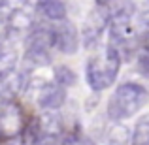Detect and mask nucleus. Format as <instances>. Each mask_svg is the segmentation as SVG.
<instances>
[{"label": "nucleus", "mask_w": 149, "mask_h": 145, "mask_svg": "<svg viewBox=\"0 0 149 145\" xmlns=\"http://www.w3.org/2000/svg\"><path fill=\"white\" fill-rule=\"evenodd\" d=\"M127 142H128L127 126L115 124V126H111L108 132H106L104 139H102V145H127Z\"/></svg>", "instance_id": "14"}, {"label": "nucleus", "mask_w": 149, "mask_h": 145, "mask_svg": "<svg viewBox=\"0 0 149 145\" xmlns=\"http://www.w3.org/2000/svg\"><path fill=\"white\" fill-rule=\"evenodd\" d=\"M38 11L49 21H62L66 19V6L62 0H38Z\"/></svg>", "instance_id": "13"}, {"label": "nucleus", "mask_w": 149, "mask_h": 145, "mask_svg": "<svg viewBox=\"0 0 149 145\" xmlns=\"http://www.w3.org/2000/svg\"><path fill=\"white\" fill-rule=\"evenodd\" d=\"M23 76L21 74H11L4 81H0V104L13 102V98L21 92L23 89Z\"/></svg>", "instance_id": "11"}, {"label": "nucleus", "mask_w": 149, "mask_h": 145, "mask_svg": "<svg viewBox=\"0 0 149 145\" xmlns=\"http://www.w3.org/2000/svg\"><path fill=\"white\" fill-rule=\"evenodd\" d=\"M49 32H51V40H53V47H57L64 55L77 53L79 34H77V28L74 26V23H70L68 19L55 21V25L49 28Z\"/></svg>", "instance_id": "6"}, {"label": "nucleus", "mask_w": 149, "mask_h": 145, "mask_svg": "<svg viewBox=\"0 0 149 145\" xmlns=\"http://www.w3.org/2000/svg\"><path fill=\"white\" fill-rule=\"evenodd\" d=\"M149 102V91L140 83H123L113 91L108 102V115L119 123L138 113Z\"/></svg>", "instance_id": "1"}, {"label": "nucleus", "mask_w": 149, "mask_h": 145, "mask_svg": "<svg viewBox=\"0 0 149 145\" xmlns=\"http://www.w3.org/2000/svg\"><path fill=\"white\" fill-rule=\"evenodd\" d=\"M109 17H111V11H109L108 6H98L96 10L91 11V15L87 17L83 26V44L87 47H91L98 42V38L102 36L104 28L109 23Z\"/></svg>", "instance_id": "7"}, {"label": "nucleus", "mask_w": 149, "mask_h": 145, "mask_svg": "<svg viewBox=\"0 0 149 145\" xmlns=\"http://www.w3.org/2000/svg\"><path fill=\"white\" fill-rule=\"evenodd\" d=\"M132 145H149V115L138 119L132 132Z\"/></svg>", "instance_id": "15"}, {"label": "nucleus", "mask_w": 149, "mask_h": 145, "mask_svg": "<svg viewBox=\"0 0 149 145\" xmlns=\"http://www.w3.org/2000/svg\"><path fill=\"white\" fill-rule=\"evenodd\" d=\"M36 98H38V105L44 109H58L62 104H64V98H66V91L53 83H42L38 87V92H36Z\"/></svg>", "instance_id": "8"}, {"label": "nucleus", "mask_w": 149, "mask_h": 145, "mask_svg": "<svg viewBox=\"0 0 149 145\" xmlns=\"http://www.w3.org/2000/svg\"><path fill=\"white\" fill-rule=\"evenodd\" d=\"M53 76H55V83L61 85L62 89H66V87L76 83V74H74L68 66H57V68L53 70Z\"/></svg>", "instance_id": "16"}, {"label": "nucleus", "mask_w": 149, "mask_h": 145, "mask_svg": "<svg viewBox=\"0 0 149 145\" xmlns=\"http://www.w3.org/2000/svg\"><path fill=\"white\" fill-rule=\"evenodd\" d=\"M51 49L53 40L49 28H34L25 42V58L34 66H45L51 62Z\"/></svg>", "instance_id": "4"}, {"label": "nucleus", "mask_w": 149, "mask_h": 145, "mask_svg": "<svg viewBox=\"0 0 149 145\" xmlns=\"http://www.w3.org/2000/svg\"><path fill=\"white\" fill-rule=\"evenodd\" d=\"M119 55L130 57L132 51L138 47V32L136 23L132 21L130 8H119L111 11L109 17V44Z\"/></svg>", "instance_id": "3"}, {"label": "nucleus", "mask_w": 149, "mask_h": 145, "mask_svg": "<svg viewBox=\"0 0 149 145\" xmlns=\"http://www.w3.org/2000/svg\"><path fill=\"white\" fill-rule=\"evenodd\" d=\"M17 66V51L8 44H0V81L15 72Z\"/></svg>", "instance_id": "12"}, {"label": "nucleus", "mask_w": 149, "mask_h": 145, "mask_svg": "<svg viewBox=\"0 0 149 145\" xmlns=\"http://www.w3.org/2000/svg\"><path fill=\"white\" fill-rule=\"evenodd\" d=\"M30 0H2L0 2V8H2L4 15L6 13H11V11H17V10H25L29 8Z\"/></svg>", "instance_id": "17"}, {"label": "nucleus", "mask_w": 149, "mask_h": 145, "mask_svg": "<svg viewBox=\"0 0 149 145\" xmlns=\"http://www.w3.org/2000/svg\"><path fill=\"white\" fill-rule=\"evenodd\" d=\"M4 21H6V26L11 34H23L29 28H32L34 11L29 6L25 10H17V11H11V13H6L4 15Z\"/></svg>", "instance_id": "10"}, {"label": "nucleus", "mask_w": 149, "mask_h": 145, "mask_svg": "<svg viewBox=\"0 0 149 145\" xmlns=\"http://www.w3.org/2000/svg\"><path fill=\"white\" fill-rule=\"evenodd\" d=\"M138 70L143 76H149V51H143L138 57Z\"/></svg>", "instance_id": "18"}, {"label": "nucleus", "mask_w": 149, "mask_h": 145, "mask_svg": "<svg viewBox=\"0 0 149 145\" xmlns=\"http://www.w3.org/2000/svg\"><path fill=\"white\" fill-rule=\"evenodd\" d=\"M25 126L23 111L15 102L0 104V142H11Z\"/></svg>", "instance_id": "5"}, {"label": "nucleus", "mask_w": 149, "mask_h": 145, "mask_svg": "<svg viewBox=\"0 0 149 145\" xmlns=\"http://www.w3.org/2000/svg\"><path fill=\"white\" fill-rule=\"evenodd\" d=\"M121 66V55L117 53L111 45H106L104 51L96 53L91 60L87 62V83L93 91H104L115 83L119 76Z\"/></svg>", "instance_id": "2"}, {"label": "nucleus", "mask_w": 149, "mask_h": 145, "mask_svg": "<svg viewBox=\"0 0 149 145\" xmlns=\"http://www.w3.org/2000/svg\"><path fill=\"white\" fill-rule=\"evenodd\" d=\"M0 2H2V0H0Z\"/></svg>", "instance_id": "19"}, {"label": "nucleus", "mask_w": 149, "mask_h": 145, "mask_svg": "<svg viewBox=\"0 0 149 145\" xmlns=\"http://www.w3.org/2000/svg\"><path fill=\"white\" fill-rule=\"evenodd\" d=\"M62 132V119H61V113H57L55 109H47L44 115L40 117L38 121V126L34 130V139L36 138H53L58 139Z\"/></svg>", "instance_id": "9"}]
</instances>
